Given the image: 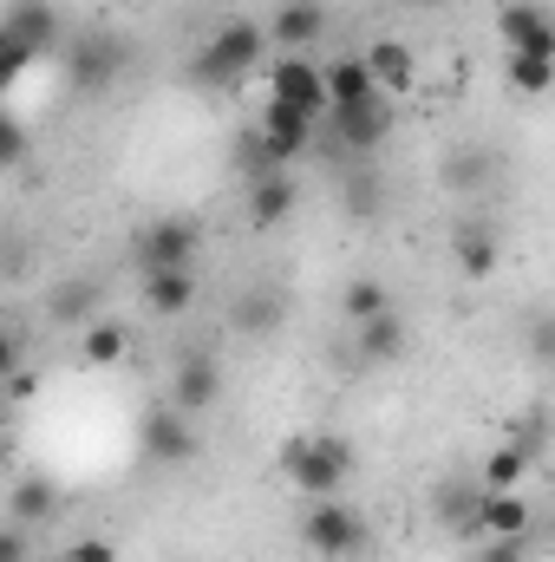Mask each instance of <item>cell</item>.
<instances>
[{
	"label": "cell",
	"instance_id": "cell-5",
	"mask_svg": "<svg viewBox=\"0 0 555 562\" xmlns=\"http://www.w3.org/2000/svg\"><path fill=\"white\" fill-rule=\"evenodd\" d=\"M314 125H320L314 112H301V105H287V99L269 92V105H262V157H269V170L287 164V157H301L314 144Z\"/></svg>",
	"mask_w": 555,
	"mask_h": 562
},
{
	"label": "cell",
	"instance_id": "cell-19",
	"mask_svg": "<svg viewBox=\"0 0 555 562\" xmlns=\"http://www.w3.org/2000/svg\"><path fill=\"white\" fill-rule=\"evenodd\" d=\"M451 249H457V269L471 281H490V269H497V236H490L484 223H464Z\"/></svg>",
	"mask_w": 555,
	"mask_h": 562
},
{
	"label": "cell",
	"instance_id": "cell-22",
	"mask_svg": "<svg viewBox=\"0 0 555 562\" xmlns=\"http://www.w3.org/2000/svg\"><path fill=\"white\" fill-rule=\"evenodd\" d=\"M530 464H536L530 451H517V445H497L477 484H484V491H523V477H530Z\"/></svg>",
	"mask_w": 555,
	"mask_h": 562
},
{
	"label": "cell",
	"instance_id": "cell-15",
	"mask_svg": "<svg viewBox=\"0 0 555 562\" xmlns=\"http://www.w3.org/2000/svg\"><path fill=\"white\" fill-rule=\"evenodd\" d=\"M327 99H333V112L366 105V99H380V79L366 72V59H333L327 66Z\"/></svg>",
	"mask_w": 555,
	"mask_h": 562
},
{
	"label": "cell",
	"instance_id": "cell-33",
	"mask_svg": "<svg viewBox=\"0 0 555 562\" xmlns=\"http://www.w3.org/2000/svg\"><path fill=\"white\" fill-rule=\"evenodd\" d=\"M66 562H118V550H112L105 537H79V543L66 550Z\"/></svg>",
	"mask_w": 555,
	"mask_h": 562
},
{
	"label": "cell",
	"instance_id": "cell-17",
	"mask_svg": "<svg viewBox=\"0 0 555 562\" xmlns=\"http://www.w3.org/2000/svg\"><path fill=\"white\" fill-rule=\"evenodd\" d=\"M190 301H196L190 269H144V307L150 314H183Z\"/></svg>",
	"mask_w": 555,
	"mask_h": 562
},
{
	"label": "cell",
	"instance_id": "cell-35",
	"mask_svg": "<svg viewBox=\"0 0 555 562\" xmlns=\"http://www.w3.org/2000/svg\"><path fill=\"white\" fill-rule=\"evenodd\" d=\"M20 157H26V138H20V125L7 132V170H20Z\"/></svg>",
	"mask_w": 555,
	"mask_h": 562
},
{
	"label": "cell",
	"instance_id": "cell-9",
	"mask_svg": "<svg viewBox=\"0 0 555 562\" xmlns=\"http://www.w3.org/2000/svg\"><path fill=\"white\" fill-rule=\"evenodd\" d=\"M138 256H144V269H190L196 262V229L190 223H150L144 229V243H138Z\"/></svg>",
	"mask_w": 555,
	"mask_h": 562
},
{
	"label": "cell",
	"instance_id": "cell-28",
	"mask_svg": "<svg viewBox=\"0 0 555 562\" xmlns=\"http://www.w3.org/2000/svg\"><path fill=\"white\" fill-rule=\"evenodd\" d=\"M92 294H99L92 281H72V288H66V294H53L46 307H53V321H86V314H92ZM86 327H92V321H86Z\"/></svg>",
	"mask_w": 555,
	"mask_h": 562
},
{
	"label": "cell",
	"instance_id": "cell-24",
	"mask_svg": "<svg viewBox=\"0 0 555 562\" xmlns=\"http://www.w3.org/2000/svg\"><path fill=\"white\" fill-rule=\"evenodd\" d=\"M281 294H242V307H236V327L242 334H269V327H281Z\"/></svg>",
	"mask_w": 555,
	"mask_h": 562
},
{
	"label": "cell",
	"instance_id": "cell-37",
	"mask_svg": "<svg viewBox=\"0 0 555 562\" xmlns=\"http://www.w3.org/2000/svg\"><path fill=\"white\" fill-rule=\"evenodd\" d=\"M46 562H53V557H46Z\"/></svg>",
	"mask_w": 555,
	"mask_h": 562
},
{
	"label": "cell",
	"instance_id": "cell-7",
	"mask_svg": "<svg viewBox=\"0 0 555 562\" xmlns=\"http://www.w3.org/2000/svg\"><path fill=\"white\" fill-rule=\"evenodd\" d=\"M497 33H503L510 53H543V59H555V20L543 7H530V0H510L497 13Z\"/></svg>",
	"mask_w": 555,
	"mask_h": 562
},
{
	"label": "cell",
	"instance_id": "cell-4",
	"mask_svg": "<svg viewBox=\"0 0 555 562\" xmlns=\"http://www.w3.org/2000/svg\"><path fill=\"white\" fill-rule=\"evenodd\" d=\"M269 92L287 99V105H301V112H314V119H333V99H327V66H314L307 53H287L269 66Z\"/></svg>",
	"mask_w": 555,
	"mask_h": 562
},
{
	"label": "cell",
	"instance_id": "cell-29",
	"mask_svg": "<svg viewBox=\"0 0 555 562\" xmlns=\"http://www.w3.org/2000/svg\"><path fill=\"white\" fill-rule=\"evenodd\" d=\"M13 517H20V524L53 517V491H46V484H20V491H13Z\"/></svg>",
	"mask_w": 555,
	"mask_h": 562
},
{
	"label": "cell",
	"instance_id": "cell-8",
	"mask_svg": "<svg viewBox=\"0 0 555 562\" xmlns=\"http://www.w3.org/2000/svg\"><path fill=\"white\" fill-rule=\"evenodd\" d=\"M216 393H223V367L209 353H190L177 367V380H170V406H183V413H209Z\"/></svg>",
	"mask_w": 555,
	"mask_h": 562
},
{
	"label": "cell",
	"instance_id": "cell-32",
	"mask_svg": "<svg viewBox=\"0 0 555 562\" xmlns=\"http://www.w3.org/2000/svg\"><path fill=\"white\" fill-rule=\"evenodd\" d=\"M523 340H530V353H536L543 367H555V314H543V321H530V334H523Z\"/></svg>",
	"mask_w": 555,
	"mask_h": 562
},
{
	"label": "cell",
	"instance_id": "cell-34",
	"mask_svg": "<svg viewBox=\"0 0 555 562\" xmlns=\"http://www.w3.org/2000/svg\"><path fill=\"white\" fill-rule=\"evenodd\" d=\"M7 393H13V400H33V373H26V367H20V373H7Z\"/></svg>",
	"mask_w": 555,
	"mask_h": 562
},
{
	"label": "cell",
	"instance_id": "cell-31",
	"mask_svg": "<svg viewBox=\"0 0 555 562\" xmlns=\"http://www.w3.org/2000/svg\"><path fill=\"white\" fill-rule=\"evenodd\" d=\"M33 53H39L33 40H20V33H7V40H0V72H7V79H20V66H26Z\"/></svg>",
	"mask_w": 555,
	"mask_h": 562
},
{
	"label": "cell",
	"instance_id": "cell-20",
	"mask_svg": "<svg viewBox=\"0 0 555 562\" xmlns=\"http://www.w3.org/2000/svg\"><path fill=\"white\" fill-rule=\"evenodd\" d=\"M484 484H444L438 491V517L451 524V530H464V537H477V510H484Z\"/></svg>",
	"mask_w": 555,
	"mask_h": 562
},
{
	"label": "cell",
	"instance_id": "cell-36",
	"mask_svg": "<svg viewBox=\"0 0 555 562\" xmlns=\"http://www.w3.org/2000/svg\"><path fill=\"white\" fill-rule=\"evenodd\" d=\"M418 7H438V0H418Z\"/></svg>",
	"mask_w": 555,
	"mask_h": 562
},
{
	"label": "cell",
	"instance_id": "cell-11",
	"mask_svg": "<svg viewBox=\"0 0 555 562\" xmlns=\"http://www.w3.org/2000/svg\"><path fill=\"white\" fill-rule=\"evenodd\" d=\"M366 72L380 79V92H412L418 86V53L406 40H373V46H366Z\"/></svg>",
	"mask_w": 555,
	"mask_h": 562
},
{
	"label": "cell",
	"instance_id": "cell-2",
	"mask_svg": "<svg viewBox=\"0 0 555 562\" xmlns=\"http://www.w3.org/2000/svg\"><path fill=\"white\" fill-rule=\"evenodd\" d=\"M281 471H287L294 491H307V497H333V491L347 484V471H353V451H347L340 438H327V431H314V438H287Z\"/></svg>",
	"mask_w": 555,
	"mask_h": 562
},
{
	"label": "cell",
	"instance_id": "cell-1",
	"mask_svg": "<svg viewBox=\"0 0 555 562\" xmlns=\"http://www.w3.org/2000/svg\"><path fill=\"white\" fill-rule=\"evenodd\" d=\"M269 40H275V33H269L262 20H223V26L209 33V46L196 53V72H203V79H216V86L249 79V72H262Z\"/></svg>",
	"mask_w": 555,
	"mask_h": 562
},
{
	"label": "cell",
	"instance_id": "cell-13",
	"mask_svg": "<svg viewBox=\"0 0 555 562\" xmlns=\"http://www.w3.org/2000/svg\"><path fill=\"white\" fill-rule=\"evenodd\" d=\"M353 347H360V360H366V367L399 360V353H406V321H399V314H373V321H360V327H353Z\"/></svg>",
	"mask_w": 555,
	"mask_h": 562
},
{
	"label": "cell",
	"instance_id": "cell-14",
	"mask_svg": "<svg viewBox=\"0 0 555 562\" xmlns=\"http://www.w3.org/2000/svg\"><path fill=\"white\" fill-rule=\"evenodd\" d=\"M320 26H327V13H320L314 0H287L275 20H269V33H275L287 53H307V46L320 40Z\"/></svg>",
	"mask_w": 555,
	"mask_h": 562
},
{
	"label": "cell",
	"instance_id": "cell-10",
	"mask_svg": "<svg viewBox=\"0 0 555 562\" xmlns=\"http://www.w3.org/2000/svg\"><path fill=\"white\" fill-rule=\"evenodd\" d=\"M333 132H340L347 150H373V144H386V132H393V105H386V92H380V99H366V105L333 112Z\"/></svg>",
	"mask_w": 555,
	"mask_h": 562
},
{
	"label": "cell",
	"instance_id": "cell-18",
	"mask_svg": "<svg viewBox=\"0 0 555 562\" xmlns=\"http://www.w3.org/2000/svg\"><path fill=\"white\" fill-rule=\"evenodd\" d=\"M118 59H125V53H118L112 40H86V46L66 59V66H72V86L99 92V86H112V79H118Z\"/></svg>",
	"mask_w": 555,
	"mask_h": 562
},
{
	"label": "cell",
	"instance_id": "cell-27",
	"mask_svg": "<svg viewBox=\"0 0 555 562\" xmlns=\"http://www.w3.org/2000/svg\"><path fill=\"white\" fill-rule=\"evenodd\" d=\"M46 20H53V13L26 0V7H13V20H7V33H20V40H33V46H53V26H46Z\"/></svg>",
	"mask_w": 555,
	"mask_h": 562
},
{
	"label": "cell",
	"instance_id": "cell-21",
	"mask_svg": "<svg viewBox=\"0 0 555 562\" xmlns=\"http://www.w3.org/2000/svg\"><path fill=\"white\" fill-rule=\"evenodd\" d=\"M79 353H86V367H118V360L132 353V334H125L118 321H92L86 340H79Z\"/></svg>",
	"mask_w": 555,
	"mask_h": 562
},
{
	"label": "cell",
	"instance_id": "cell-30",
	"mask_svg": "<svg viewBox=\"0 0 555 562\" xmlns=\"http://www.w3.org/2000/svg\"><path fill=\"white\" fill-rule=\"evenodd\" d=\"M477 562H530V543L523 537H484Z\"/></svg>",
	"mask_w": 555,
	"mask_h": 562
},
{
	"label": "cell",
	"instance_id": "cell-26",
	"mask_svg": "<svg viewBox=\"0 0 555 562\" xmlns=\"http://www.w3.org/2000/svg\"><path fill=\"white\" fill-rule=\"evenodd\" d=\"M550 431H555V419L543 413V406H530V413L517 419V431H510V445L530 451V458H543V451H550Z\"/></svg>",
	"mask_w": 555,
	"mask_h": 562
},
{
	"label": "cell",
	"instance_id": "cell-12",
	"mask_svg": "<svg viewBox=\"0 0 555 562\" xmlns=\"http://www.w3.org/2000/svg\"><path fill=\"white\" fill-rule=\"evenodd\" d=\"M294 216V183L281 177V170H262L256 183H249V223L256 229H281Z\"/></svg>",
	"mask_w": 555,
	"mask_h": 562
},
{
	"label": "cell",
	"instance_id": "cell-25",
	"mask_svg": "<svg viewBox=\"0 0 555 562\" xmlns=\"http://www.w3.org/2000/svg\"><path fill=\"white\" fill-rule=\"evenodd\" d=\"M347 314H353V327H360V321H373V314H393V301H386V288H380V281H347Z\"/></svg>",
	"mask_w": 555,
	"mask_h": 562
},
{
	"label": "cell",
	"instance_id": "cell-16",
	"mask_svg": "<svg viewBox=\"0 0 555 562\" xmlns=\"http://www.w3.org/2000/svg\"><path fill=\"white\" fill-rule=\"evenodd\" d=\"M477 537H530V504L517 491H490L477 510Z\"/></svg>",
	"mask_w": 555,
	"mask_h": 562
},
{
	"label": "cell",
	"instance_id": "cell-6",
	"mask_svg": "<svg viewBox=\"0 0 555 562\" xmlns=\"http://www.w3.org/2000/svg\"><path fill=\"white\" fill-rule=\"evenodd\" d=\"M138 438H144V451H150L157 464H190V458H196V431H190V413H183V406L144 413Z\"/></svg>",
	"mask_w": 555,
	"mask_h": 562
},
{
	"label": "cell",
	"instance_id": "cell-23",
	"mask_svg": "<svg viewBox=\"0 0 555 562\" xmlns=\"http://www.w3.org/2000/svg\"><path fill=\"white\" fill-rule=\"evenodd\" d=\"M510 86H517V92H550L555 59H543V53H510Z\"/></svg>",
	"mask_w": 555,
	"mask_h": 562
},
{
	"label": "cell",
	"instance_id": "cell-3",
	"mask_svg": "<svg viewBox=\"0 0 555 562\" xmlns=\"http://www.w3.org/2000/svg\"><path fill=\"white\" fill-rule=\"evenodd\" d=\"M301 537H307V550L327 562H347L366 550V524L340 504V497H314V510H307V524H301Z\"/></svg>",
	"mask_w": 555,
	"mask_h": 562
}]
</instances>
